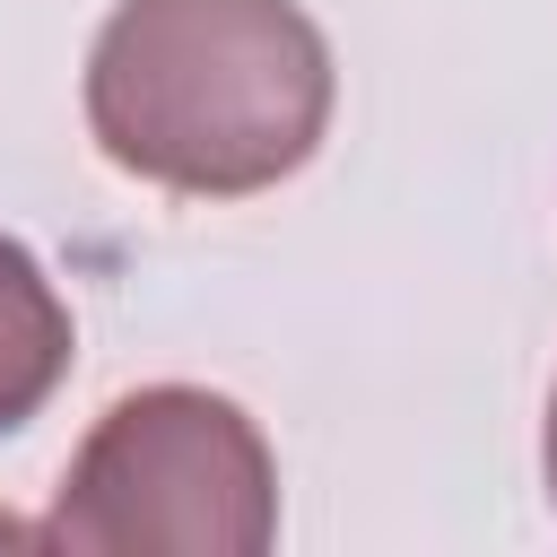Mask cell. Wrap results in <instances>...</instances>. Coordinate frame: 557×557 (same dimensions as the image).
Wrapping results in <instances>:
<instances>
[{
	"label": "cell",
	"mask_w": 557,
	"mask_h": 557,
	"mask_svg": "<svg viewBox=\"0 0 557 557\" xmlns=\"http://www.w3.org/2000/svg\"><path fill=\"white\" fill-rule=\"evenodd\" d=\"M548 505H557V400H548Z\"/></svg>",
	"instance_id": "277c9868"
},
{
	"label": "cell",
	"mask_w": 557,
	"mask_h": 557,
	"mask_svg": "<svg viewBox=\"0 0 557 557\" xmlns=\"http://www.w3.org/2000/svg\"><path fill=\"white\" fill-rule=\"evenodd\" d=\"M87 131L183 200L270 191L331 131V44L296 0H122L87 52Z\"/></svg>",
	"instance_id": "6da1fadb"
},
{
	"label": "cell",
	"mask_w": 557,
	"mask_h": 557,
	"mask_svg": "<svg viewBox=\"0 0 557 557\" xmlns=\"http://www.w3.org/2000/svg\"><path fill=\"white\" fill-rule=\"evenodd\" d=\"M44 540L70 557H261L278 540L270 444L235 400L148 383L78 444Z\"/></svg>",
	"instance_id": "7a4b0ae2"
},
{
	"label": "cell",
	"mask_w": 557,
	"mask_h": 557,
	"mask_svg": "<svg viewBox=\"0 0 557 557\" xmlns=\"http://www.w3.org/2000/svg\"><path fill=\"white\" fill-rule=\"evenodd\" d=\"M70 374V305L52 296L44 261L0 235V435L26 426Z\"/></svg>",
	"instance_id": "3957f363"
}]
</instances>
